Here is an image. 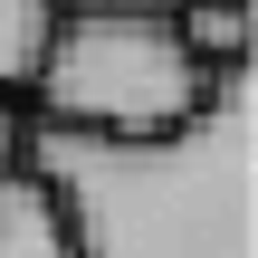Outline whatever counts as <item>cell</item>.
Wrapping results in <instances>:
<instances>
[{"instance_id": "277c9868", "label": "cell", "mask_w": 258, "mask_h": 258, "mask_svg": "<svg viewBox=\"0 0 258 258\" xmlns=\"http://www.w3.org/2000/svg\"><path fill=\"white\" fill-rule=\"evenodd\" d=\"M172 29H182V48H191L211 77L249 67V0H191V10H172Z\"/></svg>"}, {"instance_id": "3957f363", "label": "cell", "mask_w": 258, "mask_h": 258, "mask_svg": "<svg viewBox=\"0 0 258 258\" xmlns=\"http://www.w3.org/2000/svg\"><path fill=\"white\" fill-rule=\"evenodd\" d=\"M0 258H77L57 191H48L29 163H19V172H0Z\"/></svg>"}, {"instance_id": "7a4b0ae2", "label": "cell", "mask_w": 258, "mask_h": 258, "mask_svg": "<svg viewBox=\"0 0 258 258\" xmlns=\"http://www.w3.org/2000/svg\"><path fill=\"white\" fill-rule=\"evenodd\" d=\"M211 67L182 48L172 10H57L38 77L19 86L29 124L48 134H96V144H153L182 134L211 105Z\"/></svg>"}, {"instance_id": "52a82bcc", "label": "cell", "mask_w": 258, "mask_h": 258, "mask_svg": "<svg viewBox=\"0 0 258 258\" xmlns=\"http://www.w3.org/2000/svg\"><path fill=\"white\" fill-rule=\"evenodd\" d=\"M57 10H191V0H57Z\"/></svg>"}, {"instance_id": "6da1fadb", "label": "cell", "mask_w": 258, "mask_h": 258, "mask_svg": "<svg viewBox=\"0 0 258 258\" xmlns=\"http://www.w3.org/2000/svg\"><path fill=\"white\" fill-rule=\"evenodd\" d=\"M29 172L57 191L77 258H258V86L230 67L211 105L153 144L29 124Z\"/></svg>"}, {"instance_id": "5b68a950", "label": "cell", "mask_w": 258, "mask_h": 258, "mask_svg": "<svg viewBox=\"0 0 258 258\" xmlns=\"http://www.w3.org/2000/svg\"><path fill=\"white\" fill-rule=\"evenodd\" d=\"M48 29H57V0H0V96H19L38 77Z\"/></svg>"}, {"instance_id": "8992f818", "label": "cell", "mask_w": 258, "mask_h": 258, "mask_svg": "<svg viewBox=\"0 0 258 258\" xmlns=\"http://www.w3.org/2000/svg\"><path fill=\"white\" fill-rule=\"evenodd\" d=\"M19 163H29V105L0 96V172H19Z\"/></svg>"}]
</instances>
